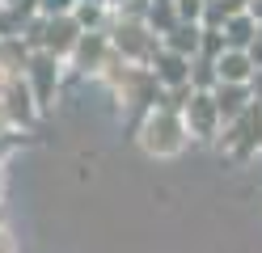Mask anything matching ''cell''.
Segmentation results:
<instances>
[{
	"label": "cell",
	"mask_w": 262,
	"mask_h": 253,
	"mask_svg": "<svg viewBox=\"0 0 262 253\" xmlns=\"http://www.w3.org/2000/svg\"><path fill=\"white\" fill-rule=\"evenodd\" d=\"M0 114H5V123H9L13 131L34 127V118L42 114V106L34 101L26 76H0Z\"/></svg>",
	"instance_id": "obj_4"
},
{
	"label": "cell",
	"mask_w": 262,
	"mask_h": 253,
	"mask_svg": "<svg viewBox=\"0 0 262 253\" xmlns=\"http://www.w3.org/2000/svg\"><path fill=\"white\" fill-rule=\"evenodd\" d=\"M21 76H26V84H30V93H34V101L47 110V106H55V97H59L63 59H59V55H51V51H34Z\"/></svg>",
	"instance_id": "obj_5"
},
{
	"label": "cell",
	"mask_w": 262,
	"mask_h": 253,
	"mask_svg": "<svg viewBox=\"0 0 262 253\" xmlns=\"http://www.w3.org/2000/svg\"><path fill=\"white\" fill-rule=\"evenodd\" d=\"M80 0H38V17H68Z\"/></svg>",
	"instance_id": "obj_17"
},
{
	"label": "cell",
	"mask_w": 262,
	"mask_h": 253,
	"mask_svg": "<svg viewBox=\"0 0 262 253\" xmlns=\"http://www.w3.org/2000/svg\"><path fill=\"white\" fill-rule=\"evenodd\" d=\"M93 5H106V9H110V0H93Z\"/></svg>",
	"instance_id": "obj_27"
},
{
	"label": "cell",
	"mask_w": 262,
	"mask_h": 253,
	"mask_svg": "<svg viewBox=\"0 0 262 253\" xmlns=\"http://www.w3.org/2000/svg\"><path fill=\"white\" fill-rule=\"evenodd\" d=\"M110 42H114V55L127 59V63H144L148 67L152 55L161 51V38L144 26V21H127V17H110Z\"/></svg>",
	"instance_id": "obj_3"
},
{
	"label": "cell",
	"mask_w": 262,
	"mask_h": 253,
	"mask_svg": "<svg viewBox=\"0 0 262 253\" xmlns=\"http://www.w3.org/2000/svg\"><path fill=\"white\" fill-rule=\"evenodd\" d=\"M161 47H165V51H178V55H186V59H194V55H199V47H203V26H199V21H178L165 38H161Z\"/></svg>",
	"instance_id": "obj_12"
},
{
	"label": "cell",
	"mask_w": 262,
	"mask_h": 253,
	"mask_svg": "<svg viewBox=\"0 0 262 253\" xmlns=\"http://www.w3.org/2000/svg\"><path fill=\"white\" fill-rule=\"evenodd\" d=\"M0 5H5V0H0Z\"/></svg>",
	"instance_id": "obj_28"
},
{
	"label": "cell",
	"mask_w": 262,
	"mask_h": 253,
	"mask_svg": "<svg viewBox=\"0 0 262 253\" xmlns=\"http://www.w3.org/2000/svg\"><path fill=\"white\" fill-rule=\"evenodd\" d=\"M224 5L233 9V13H245V9H250V0H224Z\"/></svg>",
	"instance_id": "obj_22"
},
{
	"label": "cell",
	"mask_w": 262,
	"mask_h": 253,
	"mask_svg": "<svg viewBox=\"0 0 262 253\" xmlns=\"http://www.w3.org/2000/svg\"><path fill=\"white\" fill-rule=\"evenodd\" d=\"M254 72H258V67H254V59H250V51H233V47L220 51V59H216L220 84H250Z\"/></svg>",
	"instance_id": "obj_9"
},
{
	"label": "cell",
	"mask_w": 262,
	"mask_h": 253,
	"mask_svg": "<svg viewBox=\"0 0 262 253\" xmlns=\"http://www.w3.org/2000/svg\"><path fill=\"white\" fill-rule=\"evenodd\" d=\"M216 84H220V76H216V59H190V89L211 93Z\"/></svg>",
	"instance_id": "obj_15"
},
{
	"label": "cell",
	"mask_w": 262,
	"mask_h": 253,
	"mask_svg": "<svg viewBox=\"0 0 262 253\" xmlns=\"http://www.w3.org/2000/svg\"><path fill=\"white\" fill-rule=\"evenodd\" d=\"M148 67H152V76H157L161 89H186V84H190V59L178 55V51H165V47H161Z\"/></svg>",
	"instance_id": "obj_8"
},
{
	"label": "cell",
	"mask_w": 262,
	"mask_h": 253,
	"mask_svg": "<svg viewBox=\"0 0 262 253\" xmlns=\"http://www.w3.org/2000/svg\"><path fill=\"white\" fill-rule=\"evenodd\" d=\"M0 228H5V207H0Z\"/></svg>",
	"instance_id": "obj_26"
},
{
	"label": "cell",
	"mask_w": 262,
	"mask_h": 253,
	"mask_svg": "<svg viewBox=\"0 0 262 253\" xmlns=\"http://www.w3.org/2000/svg\"><path fill=\"white\" fill-rule=\"evenodd\" d=\"M258 106H262V101H258Z\"/></svg>",
	"instance_id": "obj_29"
},
{
	"label": "cell",
	"mask_w": 262,
	"mask_h": 253,
	"mask_svg": "<svg viewBox=\"0 0 262 253\" xmlns=\"http://www.w3.org/2000/svg\"><path fill=\"white\" fill-rule=\"evenodd\" d=\"M220 34H224V47H233V51H250L254 38L262 34V21H258L250 9H245V13H233V17H228Z\"/></svg>",
	"instance_id": "obj_11"
},
{
	"label": "cell",
	"mask_w": 262,
	"mask_h": 253,
	"mask_svg": "<svg viewBox=\"0 0 262 253\" xmlns=\"http://www.w3.org/2000/svg\"><path fill=\"white\" fill-rule=\"evenodd\" d=\"M0 194H5V165H0Z\"/></svg>",
	"instance_id": "obj_25"
},
{
	"label": "cell",
	"mask_w": 262,
	"mask_h": 253,
	"mask_svg": "<svg viewBox=\"0 0 262 253\" xmlns=\"http://www.w3.org/2000/svg\"><path fill=\"white\" fill-rule=\"evenodd\" d=\"M72 17H76V26L80 30H110V9L106 5H93V0H80V5L72 9Z\"/></svg>",
	"instance_id": "obj_14"
},
{
	"label": "cell",
	"mask_w": 262,
	"mask_h": 253,
	"mask_svg": "<svg viewBox=\"0 0 262 253\" xmlns=\"http://www.w3.org/2000/svg\"><path fill=\"white\" fill-rule=\"evenodd\" d=\"M220 51H224V34L220 30H203V47H199L194 59H220Z\"/></svg>",
	"instance_id": "obj_16"
},
{
	"label": "cell",
	"mask_w": 262,
	"mask_h": 253,
	"mask_svg": "<svg viewBox=\"0 0 262 253\" xmlns=\"http://www.w3.org/2000/svg\"><path fill=\"white\" fill-rule=\"evenodd\" d=\"M110 59H114L110 30H85V34H80V42H76V51L68 55V67H76L80 76H102Z\"/></svg>",
	"instance_id": "obj_7"
},
{
	"label": "cell",
	"mask_w": 262,
	"mask_h": 253,
	"mask_svg": "<svg viewBox=\"0 0 262 253\" xmlns=\"http://www.w3.org/2000/svg\"><path fill=\"white\" fill-rule=\"evenodd\" d=\"M250 59H254V67H262V34H258L254 47H250Z\"/></svg>",
	"instance_id": "obj_19"
},
{
	"label": "cell",
	"mask_w": 262,
	"mask_h": 253,
	"mask_svg": "<svg viewBox=\"0 0 262 253\" xmlns=\"http://www.w3.org/2000/svg\"><path fill=\"white\" fill-rule=\"evenodd\" d=\"M136 140H140V148L148 152V156H157V160H169V156H182V148L190 144V131H186V118H182V110L152 106L148 114L140 118Z\"/></svg>",
	"instance_id": "obj_1"
},
{
	"label": "cell",
	"mask_w": 262,
	"mask_h": 253,
	"mask_svg": "<svg viewBox=\"0 0 262 253\" xmlns=\"http://www.w3.org/2000/svg\"><path fill=\"white\" fill-rule=\"evenodd\" d=\"M178 21H182V17H178V5H173V0H148V17H144V26H148L157 38H165Z\"/></svg>",
	"instance_id": "obj_13"
},
{
	"label": "cell",
	"mask_w": 262,
	"mask_h": 253,
	"mask_svg": "<svg viewBox=\"0 0 262 253\" xmlns=\"http://www.w3.org/2000/svg\"><path fill=\"white\" fill-rule=\"evenodd\" d=\"M250 89H254V97L262 101V67H258V72H254V80H250Z\"/></svg>",
	"instance_id": "obj_21"
},
{
	"label": "cell",
	"mask_w": 262,
	"mask_h": 253,
	"mask_svg": "<svg viewBox=\"0 0 262 253\" xmlns=\"http://www.w3.org/2000/svg\"><path fill=\"white\" fill-rule=\"evenodd\" d=\"M250 13H254L258 21H262V0H250Z\"/></svg>",
	"instance_id": "obj_23"
},
{
	"label": "cell",
	"mask_w": 262,
	"mask_h": 253,
	"mask_svg": "<svg viewBox=\"0 0 262 253\" xmlns=\"http://www.w3.org/2000/svg\"><path fill=\"white\" fill-rule=\"evenodd\" d=\"M182 118H186L190 140H199V144H216V140H220V131H224V118H220L216 97H211V93H203V89H194V93L186 97Z\"/></svg>",
	"instance_id": "obj_6"
},
{
	"label": "cell",
	"mask_w": 262,
	"mask_h": 253,
	"mask_svg": "<svg viewBox=\"0 0 262 253\" xmlns=\"http://www.w3.org/2000/svg\"><path fill=\"white\" fill-rule=\"evenodd\" d=\"M211 97H216V106H220V118H224V123L241 118V114L258 101L250 84H216V89H211Z\"/></svg>",
	"instance_id": "obj_10"
},
{
	"label": "cell",
	"mask_w": 262,
	"mask_h": 253,
	"mask_svg": "<svg viewBox=\"0 0 262 253\" xmlns=\"http://www.w3.org/2000/svg\"><path fill=\"white\" fill-rule=\"evenodd\" d=\"M216 144L224 148L228 160H254V156H262V106H258V101L241 118L224 123V131H220Z\"/></svg>",
	"instance_id": "obj_2"
},
{
	"label": "cell",
	"mask_w": 262,
	"mask_h": 253,
	"mask_svg": "<svg viewBox=\"0 0 262 253\" xmlns=\"http://www.w3.org/2000/svg\"><path fill=\"white\" fill-rule=\"evenodd\" d=\"M173 5H178V17H182V21H203L207 0H173Z\"/></svg>",
	"instance_id": "obj_18"
},
{
	"label": "cell",
	"mask_w": 262,
	"mask_h": 253,
	"mask_svg": "<svg viewBox=\"0 0 262 253\" xmlns=\"http://www.w3.org/2000/svg\"><path fill=\"white\" fill-rule=\"evenodd\" d=\"M0 253H17V245H13V236L0 228Z\"/></svg>",
	"instance_id": "obj_20"
},
{
	"label": "cell",
	"mask_w": 262,
	"mask_h": 253,
	"mask_svg": "<svg viewBox=\"0 0 262 253\" xmlns=\"http://www.w3.org/2000/svg\"><path fill=\"white\" fill-rule=\"evenodd\" d=\"M123 5H131V0H110V9H123Z\"/></svg>",
	"instance_id": "obj_24"
}]
</instances>
